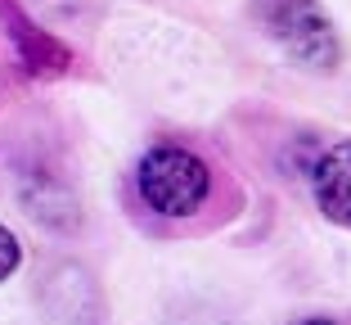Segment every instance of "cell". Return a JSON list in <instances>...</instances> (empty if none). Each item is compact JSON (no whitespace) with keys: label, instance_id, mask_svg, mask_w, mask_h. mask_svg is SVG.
<instances>
[{"label":"cell","instance_id":"3","mask_svg":"<svg viewBox=\"0 0 351 325\" xmlns=\"http://www.w3.org/2000/svg\"><path fill=\"white\" fill-rule=\"evenodd\" d=\"M0 32L14 45V59H19V68L27 77H63L73 68V50H63L54 36H45L19 10V0H0Z\"/></svg>","mask_w":351,"mask_h":325},{"label":"cell","instance_id":"4","mask_svg":"<svg viewBox=\"0 0 351 325\" xmlns=\"http://www.w3.org/2000/svg\"><path fill=\"white\" fill-rule=\"evenodd\" d=\"M311 194L329 221L351 226V140L329 145L311 163Z\"/></svg>","mask_w":351,"mask_h":325},{"label":"cell","instance_id":"2","mask_svg":"<svg viewBox=\"0 0 351 325\" xmlns=\"http://www.w3.org/2000/svg\"><path fill=\"white\" fill-rule=\"evenodd\" d=\"M257 23L266 27V36L289 54L302 68H315V73H329L342 59V41L333 32L329 14L315 5V0H257L252 5Z\"/></svg>","mask_w":351,"mask_h":325},{"label":"cell","instance_id":"5","mask_svg":"<svg viewBox=\"0 0 351 325\" xmlns=\"http://www.w3.org/2000/svg\"><path fill=\"white\" fill-rule=\"evenodd\" d=\"M19 262H23V249H19V240H14L5 226H0V280H10L14 271H19Z\"/></svg>","mask_w":351,"mask_h":325},{"label":"cell","instance_id":"1","mask_svg":"<svg viewBox=\"0 0 351 325\" xmlns=\"http://www.w3.org/2000/svg\"><path fill=\"white\" fill-rule=\"evenodd\" d=\"M135 186L158 217H194L212 194V168L185 145H154L135 168Z\"/></svg>","mask_w":351,"mask_h":325},{"label":"cell","instance_id":"6","mask_svg":"<svg viewBox=\"0 0 351 325\" xmlns=\"http://www.w3.org/2000/svg\"><path fill=\"white\" fill-rule=\"evenodd\" d=\"M298 325H333V321H324V316H306V321H298Z\"/></svg>","mask_w":351,"mask_h":325}]
</instances>
